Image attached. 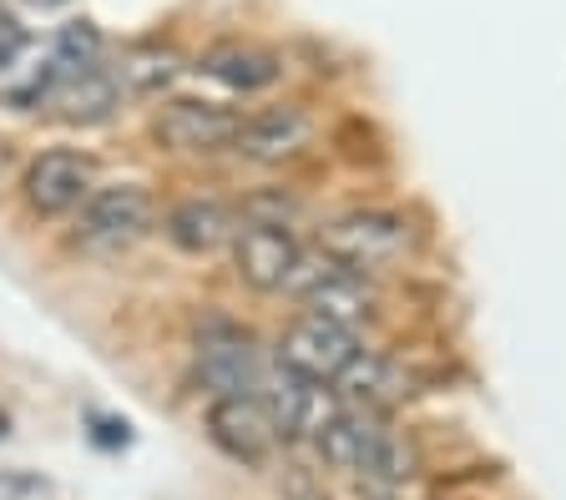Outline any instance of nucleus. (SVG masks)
Returning a JSON list of instances; mask_svg holds the SVG:
<instances>
[{
    "instance_id": "1",
    "label": "nucleus",
    "mask_w": 566,
    "mask_h": 500,
    "mask_svg": "<svg viewBox=\"0 0 566 500\" xmlns=\"http://www.w3.org/2000/svg\"><path fill=\"white\" fill-rule=\"evenodd\" d=\"M314 450L349 476L369 480V486H395L415 470V450L405 445V435L389 425L379 409L344 405L334 415H324L314 425Z\"/></svg>"
},
{
    "instance_id": "2",
    "label": "nucleus",
    "mask_w": 566,
    "mask_h": 500,
    "mask_svg": "<svg viewBox=\"0 0 566 500\" xmlns=\"http://www.w3.org/2000/svg\"><path fill=\"white\" fill-rule=\"evenodd\" d=\"M153 192L137 182H112V188H92L82 208H76V233L71 243L96 258H117V253L137 248L153 233Z\"/></svg>"
},
{
    "instance_id": "3",
    "label": "nucleus",
    "mask_w": 566,
    "mask_h": 500,
    "mask_svg": "<svg viewBox=\"0 0 566 500\" xmlns=\"http://www.w3.org/2000/svg\"><path fill=\"white\" fill-rule=\"evenodd\" d=\"M318 248L359 274H375L415 248V227L405 213H389V208H354L318 233Z\"/></svg>"
},
{
    "instance_id": "4",
    "label": "nucleus",
    "mask_w": 566,
    "mask_h": 500,
    "mask_svg": "<svg viewBox=\"0 0 566 500\" xmlns=\"http://www.w3.org/2000/svg\"><path fill=\"white\" fill-rule=\"evenodd\" d=\"M283 294L304 298L308 313L339 319V323H349V329L375 313V288H369V278L359 274V268H349V263L329 258L324 248L298 258V268H294V278H289Z\"/></svg>"
},
{
    "instance_id": "5",
    "label": "nucleus",
    "mask_w": 566,
    "mask_h": 500,
    "mask_svg": "<svg viewBox=\"0 0 566 500\" xmlns=\"http://www.w3.org/2000/svg\"><path fill=\"white\" fill-rule=\"evenodd\" d=\"M354 354H359V333L339 319H324V313H304L279 339V364H289L314 384H334L354 364Z\"/></svg>"
},
{
    "instance_id": "6",
    "label": "nucleus",
    "mask_w": 566,
    "mask_h": 500,
    "mask_svg": "<svg viewBox=\"0 0 566 500\" xmlns=\"http://www.w3.org/2000/svg\"><path fill=\"white\" fill-rule=\"evenodd\" d=\"M208 435L218 450L243 465H263L273 455V445L283 440L259 394H218L208 405Z\"/></svg>"
},
{
    "instance_id": "7",
    "label": "nucleus",
    "mask_w": 566,
    "mask_h": 500,
    "mask_svg": "<svg viewBox=\"0 0 566 500\" xmlns=\"http://www.w3.org/2000/svg\"><path fill=\"white\" fill-rule=\"evenodd\" d=\"M92 182H96V162L86 152H41L25 172V208L41 217H61V213H76V208L92 198Z\"/></svg>"
},
{
    "instance_id": "8",
    "label": "nucleus",
    "mask_w": 566,
    "mask_h": 500,
    "mask_svg": "<svg viewBox=\"0 0 566 500\" xmlns=\"http://www.w3.org/2000/svg\"><path fill=\"white\" fill-rule=\"evenodd\" d=\"M298 258H304V248L294 243L289 227H279V223H243L238 227L233 263H238V278H243L248 288H259V294L289 288Z\"/></svg>"
},
{
    "instance_id": "9",
    "label": "nucleus",
    "mask_w": 566,
    "mask_h": 500,
    "mask_svg": "<svg viewBox=\"0 0 566 500\" xmlns=\"http://www.w3.org/2000/svg\"><path fill=\"white\" fill-rule=\"evenodd\" d=\"M238 121L243 117L218 107V102H167L157 111L153 131L157 142L172 147V152H218V147H233Z\"/></svg>"
},
{
    "instance_id": "10",
    "label": "nucleus",
    "mask_w": 566,
    "mask_h": 500,
    "mask_svg": "<svg viewBox=\"0 0 566 500\" xmlns=\"http://www.w3.org/2000/svg\"><path fill=\"white\" fill-rule=\"evenodd\" d=\"M308 142H314V121L304 107H263L238 121L233 152H243L248 162H289Z\"/></svg>"
},
{
    "instance_id": "11",
    "label": "nucleus",
    "mask_w": 566,
    "mask_h": 500,
    "mask_svg": "<svg viewBox=\"0 0 566 500\" xmlns=\"http://www.w3.org/2000/svg\"><path fill=\"white\" fill-rule=\"evenodd\" d=\"M334 394H339L344 405H359V409H395L405 405L415 394L410 374H405V364H395L389 354H369V349H359L354 354V364L334 380Z\"/></svg>"
},
{
    "instance_id": "12",
    "label": "nucleus",
    "mask_w": 566,
    "mask_h": 500,
    "mask_svg": "<svg viewBox=\"0 0 566 500\" xmlns=\"http://www.w3.org/2000/svg\"><path fill=\"white\" fill-rule=\"evenodd\" d=\"M198 374L212 394H259L269 370L259 364V349L243 333H212L198 349Z\"/></svg>"
},
{
    "instance_id": "13",
    "label": "nucleus",
    "mask_w": 566,
    "mask_h": 500,
    "mask_svg": "<svg viewBox=\"0 0 566 500\" xmlns=\"http://www.w3.org/2000/svg\"><path fill=\"white\" fill-rule=\"evenodd\" d=\"M318 394H324V384L294 374L289 364H273V370L263 374L259 400L269 405V415H273L283 440H294V435H304V429H314L318 419H324L318 415Z\"/></svg>"
},
{
    "instance_id": "14",
    "label": "nucleus",
    "mask_w": 566,
    "mask_h": 500,
    "mask_svg": "<svg viewBox=\"0 0 566 500\" xmlns=\"http://www.w3.org/2000/svg\"><path fill=\"white\" fill-rule=\"evenodd\" d=\"M167 238H172V248L182 253H218L223 243L238 238V217L233 208L223 203H208V198H188V203H177L172 213H167Z\"/></svg>"
},
{
    "instance_id": "15",
    "label": "nucleus",
    "mask_w": 566,
    "mask_h": 500,
    "mask_svg": "<svg viewBox=\"0 0 566 500\" xmlns=\"http://www.w3.org/2000/svg\"><path fill=\"white\" fill-rule=\"evenodd\" d=\"M202 72L212 76V82H223L228 92H269L273 82L283 76V61L273 56V51L263 46H243V41H228V46H212L208 56H202Z\"/></svg>"
},
{
    "instance_id": "16",
    "label": "nucleus",
    "mask_w": 566,
    "mask_h": 500,
    "mask_svg": "<svg viewBox=\"0 0 566 500\" xmlns=\"http://www.w3.org/2000/svg\"><path fill=\"white\" fill-rule=\"evenodd\" d=\"M117 96H122V82L106 66H86V72H71V76H56L51 86V107H61L66 121H106L117 111Z\"/></svg>"
},
{
    "instance_id": "17",
    "label": "nucleus",
    "mask_w": 566,
    "mask_h": 500,
    "mask_svg": "<svg viewBox=\"0 0 566 500\" xmlns=\"http://www.w3.org/2000/svg\"><path fill=\"white\" fill-rule=\"evenodd\" d=\"M177 72H182V56L167 46H137L127 51V61L117 66V82L122 92H137V96H157L163 86L177 82Z\"/></svg>"
},
{
    "instance_id": "18",
    "label": "nucleus",
    "mask_w": 566,
    "mask_h": 500,
    "mask_svg": "<svg viewBox=\"0 0 566 500\" xmlns=\"http://www.w3.org/2000/svg\"><path fill=\"white\" fill-rule=\"evenodd\" d=\"M86 66H102V31L92 21L61 25L56 51H51V72L71 76V72H86Z\"/></svg>"
},
{
    "instance_id": "19",
    "label": "nucleus",
    "mask_w": 566,
    "mask_h": 500,
    "mask_svg": "<svg viewBox=\"0 0 566 500\" xmlns=\"http://www.w3.org/2000/svg\"><path fill=\"white\" fill-rule=\"evenodd\" d=\"M25 41H31V36H25L21 25L0 15V66H15V56L25 51Z\"/></svg>"
},
{
    "instance_id": "20",
    "label": "nucleus",
    "mask_w": 566,
    "mask_h": 500,
    "mask_svg": "<svg viewBox=\"0 0 566 500\" xmlns=\"http://www.w3.org/2000/svg\"><path fill=\"white\" fill-rule=\"evenodd\" d=\"M92 425H96V440L102 445H127V419H96L92 415Z\"/></svg>"
},
{
    "instance_id": "21",
    "label": "nucleus",
    "mask_w": 566,
    "mask_h": 500,
    "mask_svg": "<svg viewBox=\"0 0 566 500\" xmlns=\"http://www.w3.org/2000/svg\"><path fill=\"white\" fill-rule=\"evenodd\" d=\"M365 500H395V496H389V486H369Z\"/></svg>"
}]
</instances>
